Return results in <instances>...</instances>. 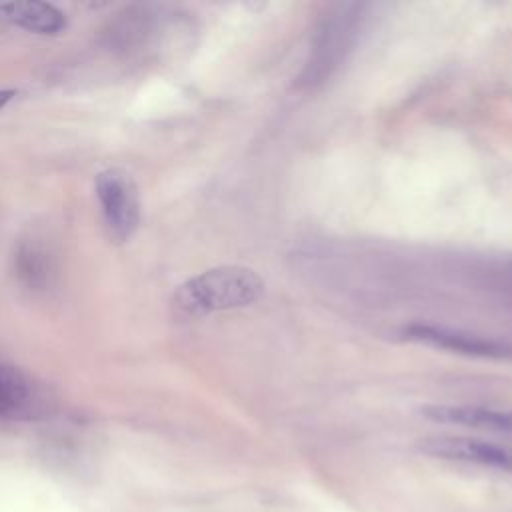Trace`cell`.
Listing matches in <instances>:
<instances>
[{
    "label": "cell",
    "instance_id": "obj_1",
    "mask_svg": "<svg viewBox=\"0 0 512 512\" xmlns=\"http://www.w3.org/2000/svg\"><path fill=\"white\" fill-rule=\"evenodd\" d=\"M264 294L262 278L244 266H218L186 280L174 294V310L182 316H206L244 308Z\"/></svg>",
    "mask_w": 512,
    "mask_h": 512
},
{
    "label": "cell",
    "instance_id": "obj_2",
    "mask_svg": "<svg viewBox=\"0 0 512 512\" xmlns=\"http://www.w3.org/2000/svg\"><path fill=\"white\" fill-rule=\"evenodd\" d=\"M96 196L110 236L126 242L140 224V196L132 176L118 168H108L96 176Z\"/></svg>",
    "mask_w": 512,
    "mask_h": 512
},
{
    "label": "cell",
    "instance_id": "obj_3",
    "mask_svg": "<svg viewBox=\"0 0 512 512\" xmlns=\"http://www.w3.org/2000/svg\"><path fill=\"white\" fill-rule=\"evenodd\" d=\"M402 336L410 342L426 344L440 350H450L474 358H494V360H512V344L482 338L476 334H466L450 328H438L430 324H412L402 330Z\"/></svg>",
    "mask_w": 512,
    "mask_h": 512
},
{
    "label": "cell",
    "instance_id": "obj_4",
    "mask_svg": "<svg viewBox=\"0 0 512 512\" xmlns=\"http://www.w3.org/2000/svg\"><path fill=\"white\" fill-rule=\"evenodd\" d=\"M418 450L432 458L500 468L512 474V448L462 436H432L418 442Z\"/></svg>",
    "mask_w": 512,
    "mask_h": 512
},
{
    "label": "cell",
    "instance_id": "obj_5",
    "mask_svg": "<svg viewBox=\"0 0 512 512\" xmlns=\"http://www.w3.org/2000/svg\"><path fill=\"white\" fill-rule=\"evenodd\" d=\"M422 416L452 426H466L478 428L498 434H512V410H494L484 406H448V404H434L422 408Z\"/></svg>",
    "mask_w": 512,
    "mask_h": 512
},
{
    "label": "cell",
    "instance_id": "obj_6",
    "mask_svg": "<svg viewBox=\"0 0 512 512\" xmlns=\"http://www.w3.org/2000/svg\"><path fill=\"white\" fill-rule=\"evenodd\" d=\"M14 272L20 284L32 292H44L54 278V258L44 242L20 240L14 250Z\"/></svg>",
    "mask_w": 512,
    "mask_h": 512
},
{
    "label": "cell",
    "instance_id": "obj_7",
    "mask_svg": "<svg viewBox=\"0 0 512 512\" xmlns=\"http://www.w3.org/2000/svg\"><path fill=\"white\" fill-rule=\"evenodd\" d=\"M0 18L36 34H60L68 20L66 14L48 2L22 0L0 4Z\"/></svg>",
    "mask_w": 512,
    "mask_h": 512
},
{
    "label": "cell",
    "instance_id": "obj_8",
    "mask_svg": "<svg viewBox=\"0 0 512 512\" xmlns=\"http://www.w3.org/2000/svg\"><path fill=\"white\" fill-rule=\"evenodd\" d=\"M36 410V396L30 380L16 368L0 362V416L24 418Z\"/></svg>",
    "mask_w": 512,
    "mask_h": 512
},
{
    "label": "cell",
    "instance_id": "obj_9",
    "mask_svg": "<svg viewBox=\"0 0 512 512\" xmlns=\"http://www.w3.org/2000/svg\"><path fill=\"white\" fill-rule=\"evenodd\" d=\"M16 96V90H12V88H6V90H0V110L12 100Z\"/></svg>",
    "mask_w": 512,
    "mask_h": 512
}]
</instances>
